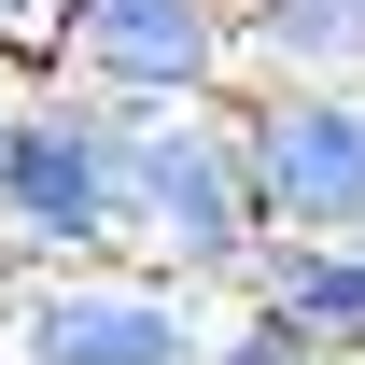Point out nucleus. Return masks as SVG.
Listing matches in <instances>:
<instances>
[{
	"mask_svg": "<svg viewBox=\"0 0 365 365\" xmlns=\"http://www.w3.org/2000/svg\"><path fill=\"white\" fill-rule=\"evenodd\" d=\"M253 182H267V239H365V85L351 71H295L239 113Z\"/></svg>",
	"mask_w": 365,
	"mask_h": 365,
	"instance_id": "obj_2",
	"label": "nucleus"
},
{
	"mask_svg": "<svg viewBox=\"0 0 365 365\" xmlns=\"http://www.w3.org/2000/svg\"><path fill=\"white\" fill-rule=\"evenodd\" d=\"M127 225H155L169 267H253L267 253V182H253L239 113H211V98L127 113Z\"/></svg>",
	"mask_w": 365,
	"mask_h": 365,
	"instance_id": "obj_1",
	"label": "nucleus"
},
{
	"mask_svg": "<svg viewBox=\"0 0 365 365\" xmlns=\"http://www.w3.org/2000/svg\"><path fill=\"white\" fill-rule=\"evenodd\" d=\"M0 140H14V113H0Z\"/></svg>",
	"mask_w": 365,
	"mask_h": 365,
	"instance_id": "obj_10",
	"label": "nucleus"
},
{
	"mask_svg": "<svg viewBox=\"0 0 365 365\" xmlns=\"http://www.w3.org/2000/svg\"><path fill=\"white\" fill-rule=\"evenodd\" d=\"M56 56H71L98 98H127V113L225 98L239 0H56Z\"/></svg>",
	"mask_w": 365,
	"mask_h": 365,
	"instance_id": "obj_4",
	"label": "nucleus"
},
{
	"mask_svg": "<svg viewBox=\"0 0 365 365\" xmlns=\"http://www.w3.org/2000/svg\"><path fill=\"white\" fill-rule=\"evenodd\" d=\"M0 43H56V0H0Z\"/></svg>",
	"mask_w": 365,
	"mask_h": 365,
	"instance_id": "obj_9",
	"label": "nucleus"
},
{
	"mask_svg": "<svg viewBox=\"0 0 365 365\" xmlns=\"http://www.w3.org/2000/svg\"><path fill=\"white\" fill-rule=\"evenodd\" d=\"M267 309L309 351H365V239H281L267 253Z\"/></svg>",
	"mask_w": 365,
	"mask_h": 365,
	"instance_id": "obj_6",
	"label": "nucleus"
},
{
	"mask_svg": "<svg viewBox=\"0 0 365 365\" xmlns=\"http://www.w3.org/2000/svg\"><path fill=\"white\" fill-rule=\"evenodd\" d=\"M225 365H323V351H309V337H295V323L267 309V295H253V323L225 337Z\"/></svg>",
	"mask_w": 365,
	"mask_h": 365,
	"instance_id": "obj_8",
	"label": "nucleus"
},
{
	"mask_svg": "<svg viewBox=\"0 0 365 365\" xmlns=\"http://www.w3.org/2000/svg\"><path fill=\"white\" fill-rule=\"evenodd\" d=\"M239 43L267 71H365V0H239Z\"/></svg>",
	"mask_w": 365,
	"mask_h": 365,
	"instance_id": "obj_7",
	"label": "nucleus"
},
{
	"mask_svg": "<svg viewBox=\"0 0 365 365\" xmlns=\"http://www.w3.org/2000/svg\"><path fill=\"white\" fill-rule=\"evenodd\" d=\"M0 225L43 239V253H98V239L127 225V98H43V113H14L0 140Z\"/></svg>",
	"mask_w": 365,
	"mask_h": 365,
	"instance_id": "obj_3",
	"label": "nucleus"
},
{
	"mask_svg": "<svg viewBox=\"0 0 365 365\" xmlns=\"http://www.w3.org/2000/svg\"><path fill=\"white\" fill-rule=\"evenodd\" d=\"M29 365H197V309H169V281H56L14 309Z\"/></svg>",
	"mask_w": 365,
	"mask_h": 365,
	"instance_id": "obj_5",
	"label": "nucleus"
}]
</instances>
